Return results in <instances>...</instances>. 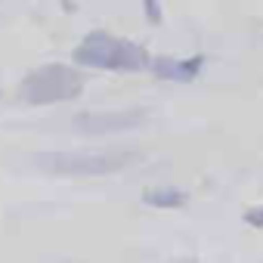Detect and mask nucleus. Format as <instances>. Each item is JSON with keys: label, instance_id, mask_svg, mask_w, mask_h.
I'll list each match as a JSON object with an SVG mask.
<instances>
[{"label": "nucleus", "instance_id": "nucleus-7", "mask_svg": "<svg viewBox=\"0 0 263 263\" xmlns=\"http://www.w3.org/2000/svg\"><path fill=\"white\" fill-rule=\"evenodd\" d=\"M140 4H143V13H146V19H149L152 25H161L164 13H161V4H158V0H140Z\"/></svg>", "mask_w": 263, "mask_h": 263}, {"label": "nucleus", "instance_id": "nucleus-4", "mask_svg": "<svg viewBox=\"0 0 263 263\" xmlns=\"http://www.w3.org/2000/svg\"><path fill=\"white\" fill-rule=\"evenodd\" d=\"M143 121H146L143 108H134V111H81V115H74L71 127L78 134H87V137H108V134L134 130Z\"/></svg>", "mask_w": 263, "mask_h": 263}, {"label": "nucleus", "instance_id": "nucleus-5", "mask_svg": "<svg viewBox=\"0 0 263 263\" xmlns=\"http://www.w3.org/2000/svg\"><path fill=\"white\" fill-rule=\"evenodd\" d=\"M152 74L161 81H177V84H189L201 74L204 68V56H189V59H171V56H155L149 62Z\"/></svg>", "mask_w": 263, "mask_h": 263}, {"label": "nucleus", "instance_id": "nucleus-1", "mask_svg": "<svg viewBox=\"0 0 263 263\" xmlns=\"http://www.w3.org/2000/svg\"><path fill=\"white\" fill-rule=\"evenodd\" d=\"M140 152L124 149H62V152H34L31 161L41 171L65 174V177H105L124 171L130 161H137Z\"/></svg>", "mask_w": 263, "mask_h": 263}, {"label": "nucleus", "instance_id": "nucleus-3", "mask_svg": "<svg viewBox=\"0 0 263 263\" xmlns=\"http://www.w3.org/2000/svg\"><path fill=\"white\" fill-rule=\"evenodd\" d=\"M81 90H84V74L81 71H74L71 65L50 62V65L34 68L22 81L19 96L28 105H53V102H68V99L81 96Z\"/></svg>", "mask_w": 263, "mask_h": 263}, {"label": "nucleus", "instance_id": "nucleus-8", "mask_svg": "<svg viewBox=\"0 0 263 263\" xmlns=\"http://www.w3.org/2000/svg\"><path fill=\"white\" fill-rule=\"evenodd\" d=\"M245 223H248V226H257V229H263V204H257V208H248V211H245Z\"/></svg>", "mask_w": 263, "mask_h": 263}, {"label": "nucleus", "instance_id": "nucleus-2", "mask_svg": "<svg viewBox=\"0 0 263 263\" xmlns=\"http://www.w3.org/2000/svg\"><path fill=\"white\" fill-rule=\"evenodd\" d=\"M149 53L134 44L115 37L108 31H90L78 47H74V65L87 68H105V71H146L149 68Z\"/></svg>", "mask_w": 263, "mask_h": 263}, {"label": "nucleus", "instance_id": "nucleus-6", "mask_svg": "<svg viewBox=\"0 0 263 263\" xmlns=\"http://www.w3.org/2000/svg\"><path fill=\"white\" fill-rule=\"evenodd\" d=\"M143 201L149 208L174 211V208H183L189 201V195H186V189H177V186H155V189H146L143 192Z\"/></svg>", "mask_w": 263, "mask_h": 263}]
</instances>
